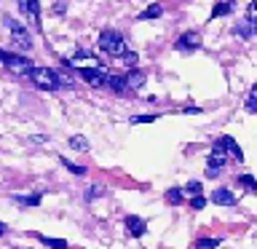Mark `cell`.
Returning a JSON list of instances; mask_svg holds the SVG:
<instances>
[{
	"mask_svg": "<svg viewBox=\"0 0 257 249\" xmlns=\"http://www.w3.org/2000/svg\"><path fill=\"white\" fill-rule=\"evenodd\" d=\"M99 51H104L107 56H123L126 54V40L120 32L115 30H104L99 35Z\"/></svg>",
	"mask_w": 257,
	"mask_h": 249,
	"instance_id": "6da1fadb",
	"label": "cell"
},
{
	"mask_svg": "<svg viewBox=\"0 0 257 249\" xmlns=\"http://www.w3.org/2000/svg\"><path fill=\"white\" fill-rule=\"evenodd\" d=\"M27 75L32 78V83L38 88H46V91H56L59 88V80H56V72L48 67H32Z\"/></svg>",
	"mask_w": 257,
	"mask_h": 249,
	"instance_id": "7a4b0ae2",
	"label": "cell"
},
{
	"mask_svg": "<svg viewBox=\"0 0 257 249\" xmlns=\"http://www.w3.org/2000/svg\"><path fill=\"white\" fill-rule=\"evenodd\" d=\"M0 62H3L14 75H27V72L32 70V62L22 54H0Z\"/></svg>",
	"mask_w": 257,
	"mask_h": 249,
	"instance_id": "3957f363",
	"label": "cell"
},
{
	"mask_svg": "<svg viewBox=\"0 0 257 249\" xmlns=\"http://www.w3.org/2000/svg\"><path fill=\"white\" fill-rule=\"evenodd\" d=\"M6 24H8V30H11V40H14V46H19V48H24V51H30V48H32V38H30V32L24 30L16 19H6Z\"/></svg>",
	"mask_w": 257,
	"mask_h": 249,
	"instance_id": "277c9868",
	"label": "cell"
},
{
	"mask_svg": "<svg viewBox=\"0 0 257 249\" xmlns=\"http://www.w3.org/2000/svg\"><path fill=\"white\" fill-rule=\"evenodd\" d=\"M201 46V35L198 32H182L180 40H177V51H196V48Z\"/></svg>",
	"mask_w": 257,
	"mask_h": 249,
	"instance_id": "5b68a950",
	"label": "cell"
},
{
	"mask_svg": "<svg viewBox=\"0 0 257 249\" xmlns=\"http://www.w3.org/2000/svg\"><path fill=\"white\" fill-rule=\"evenodd\" d=\"M80 78H83L88 86H94V88L104 86V72L99 67H80Z\"/></svg>",
	"mask_w": 257,
	"mask_h": 249,
	"instance_id": "8992f818",
	"label": "cell"
},
{
	"mask_svg": "<svg viewBox=\"0 0 257 249\" xmlns=\"http://www.w3.org/2000/svg\"><path fill=\"white\" fill-rule=\"evenodd\" d=\"M19 8L30 16L32 24H40V0H19Z\"/></svg>",
	"mask_w": 257,
	"mask_h": 249,
	"instance_id": "52a82bcc",
	"label": "cell"
},
{
	"mask_svg": "<svg viewBox=\"0 0 257 249\" xmlns=\"http://www.w3.org/2000/svg\"><path fill=\"white\" fill-rule=\"evenodd\" d=\"M217 145L225 150V156H233L236 161H244V153H241V148L236 145V140H230V137H220V140H217Z\"/></svg>",
	"mask_w": 257,
	"mask_h": 249,
	"instance_id": "ba28073f",
	"label": "cell"
},
{
	"mask_svg": "<svg viewBox=\"0 0 257 249\" xmlns=\"http://www.w3.org/2000/svg\"><path fill=\"white\" fill-rule=\"evenodd\" d=\"M126 230L132 233L134 238H140V236H145V230H148V228H145V220H142V217L128 214V217H126Z\"/></svg>",
	"mask_w": 257,
	"mask_h": 249,
	"instance_id": "9c48e42d",
	"label": "cell"
},
{
	"mask_svg": "<svg viewBox=\"0 0 257 249\" xmlns=\"http://www.w3.org/2000/svg\"><path fill=\"white\" fill-rule=\"evenodd\" d=\"M225 150L220 148V145L214 142V148H212V153H209V169H214V172H220V169L225 166Z\"/></svg>",
	"mask_w": 257,
	"mask_h": 249,
	"instance_id": "30bf717a",
	"label": "cell"
},
{
	"mask_svg": "<svg viewBox=\"0 0 257 249\" xmlns=\"http://www.w3.org/2000/svg\"><path fill=\"white\" fill-rule=\"evenodd\" d=\"M212 201H214V204H220V206H233V204H236V196H233L228 188H217L212 193Z\"/></svg>",
	"mask_w": 257,
	"mask_h": 249,
	"instance_id": "8fae6325",
	"label": "cell"
},
{
	"mask_svg": "<svg viewBox=\"0 0 257 249\" xmlns=\"http://www.w3.org/2000/svg\"><path fill=\"white\" fill-rule=\"evenodd\" d=\"M123 80H126V88H142L145 86V72L142 70H128L123 75Z\"/></svg>",
	"mask_w": 257,
	"mask_h": 249,
	"instance_id": "7c38bea8",
	"label": "cell"
},
{
	"mask_svg": "<svg viewBox=\"0 0 257 249\" xmlns=\"http://www.w3.org/2000/svg\"><path fill=\"white\" fill-rule=\"evenodd\" d=\"M104 86H107V88H112L115 94H123V91H128V88H126V80H123V75H104Z\"/></svg>",
	"mask_w": 257,
	"mask_h": 249,
	"instance_id": "4fadbf2b",
	"label": "cell"
},
{
	"mask_svg": "<svg viewBox=\"0 0 257 249\" xmlns=\"http://www.w3.org/2000/svg\"><path fill=\"white\" fill-rule=\"evenodd\" d=\"M252 32H254V22L244 19V22L236 24V35H238V38H252Z\"/></svg>",
	"mask_w": 257,
	"mask_h": 249,
	"instance_id": "5bb4252c",
	"label": "cell"
},
{
	"mask_svg": "<svg viewBox=\"0 0 257 249\" xmlns=\"http://www.w3.org/2000/svg\"><path fill=\"white\" fill-rule=\"evenodd\" d=\"M70 148L86 153L88 150V140H86V137H80V134H75V137H70Z\"/></svg>",
	"mask_w": 257,
	"mask_h": 249,
	"instance_id": "9a60e30c",
	"label": "cell"
},
{
	"mask_svg": "<svg viewBox=\"0 0 257 249\" xmlns=\"http://www.w3.org/2000/svg\"><path fill=\"white\" fill-rule=\"evenodd\" d=\"M14 201L16 204H24V206H38L40 204V193H32V196H16Z\"/></svg>",
	"mask_w": 257,
	"mask_h": 249,
	"instance_id": "2e32d148",
	"label": "cell"
},
{
	"mask_svg": "<svg viewBox=\"0 0 257 249\" xmlns=\"http://www.w3.org/2000/svg\"><path fill=\"white\" fill-rule=\"evenodd\" d=\"M233 6H236L233 0H225V3L214 6V11H212V19H214V16H225V14H230V11H233Z\"/></svg>",
	"mask_w": 257,
	"mask_h": 249,
	"instance_id": "e0dca14e",
	"label": "cell"
},
{
	"mask_svg": "<svg viewBox=\"0 0 257 249\" xmlns=\"http://www.w3.org/2000/svg\"><path fill=\"white\" fill-rule=\"evenodd\" d=\"M161 14H164V8H161V6H150V8H145V11L140 14V19H158Z\"/></svg>",
	"mask_w": 257,
	"mask_h": 249,
	"instance_id": "ac0fdd59",
	"label": "cell"
},
{
	"mask_svg": "<svg viewBox=\"0 0 257 249\" xmlns=\"http://www.w3.org/2000/svg\"><path fill=\"white\" fill-rule=\"evenodd\" d=\"M182 196H185V193L180 188H169L166 190V201H169V204H182Z\"/></svg>",
	"mask_w": 257,
	"mask_h": 249,
	"instance_id": "d6986e66",
	"label": "cell"
},
{
	"mask_svg": "<svg viewBox=\"0 0 257 249\" xmlns=\"http://www.w3.org/2000/svg\"><path fill=\"white\" fill-rule=\"evenodd\" d=\"M40 241H43L46 246H51V249H67V241H62V238H48V236H40Z\"/></svg>",
	"mask_w": 257,
	"mask_h": 249,
	"instance_id": "ffe728a7",
	"label": "cell"
},
{
	"mask_svg": "<svg viewBox=\"0 0 257 249\" xmlns=\"http://www.w3.org/2000/svg\"><path fill=\"white\" fill-rule=\"evenodd\" d=\"M220 246V241L217 238H201V241H196V249H217Z\"/></svg>",
	"mask_w": 257,
	"mask_h": 249,
	"instance_id": "44dd1931",
	"label": "cell"
},
{
	"mask_svg": "<svg viewBox=\"0 0 257 249\" xmlns=\"http://www.w3.org/2000/svg\"><path fill=\"white\" fill-rule=\"evenodd\" d=\"M246 112H257V88H252L246 96Z\"/></svg>",
	"mask_w": 257,
	"mask_h": 249,
	"instance_id": "7402d4cb",
	"label": "cell"
},
{
	"mask_svg": "<svg viewBox=\"0 0 257 249\" xmlns=\"http://www.w3.org/2000/svg\"><path fill=\"white\" fill-rule=\"evenodd\" d=\"M182 193H188V196H201V182L190 180L188 185H185V190H182Z\"/></svg>",
	"mask_w": 257,
	"mask_h": 249,
	"instance_id": "603a6c76",
	"label": "cell"
},
{
	"mask_svg": "<svg viewBox=\"0 0 257 249\" xmlns=\"http://www.w3.org/2000/svg\"><path fill=\"white\" fill-rule=\"evenodd\" d=\"M104 193V188L102 185H91V188H88V193H86V201H94V198H99Z\"/></svg>",
	"mask_w": 257,
	"mask_h": 249,
	"instance_id": "cb8c5ba5",
	"label": "cell"
},
{
	"mask_svg": "<svg viewBox=\"0 0 257 249\" xmlns=\"http://www.w3.org/2000/svg\"><path fill=\"white\" fill-rule=\"evenodd\" d=\"M62 164H64V169H70L72 174H86V169H83V166L72 164V161H67V158H62Z\"/></svg>",
	"mask_w": 257,
	"mask_h": 249,
	"instance_id": "d4e9b609",
	"label": "cell"
},
{
	"mask_svg": "<svg viewBox=\"0 0 257 249\" xmlns=\"http://www.w3.org/2000/svg\"><path fill=\"white\" fill-rule=\"evenodd\" d=\"M120 59H123L126 67H132V70H134V64H137V54H134V51H126L123 56H120Z\"/></svg>",
	"mask_w": 257,
	"mask_h": 249,
	"instance_id": "484cf974",
	"label": "cell"
},
{
	"mask_svg": "<svg viewBox=\"0 0 257 249\" xmlns=\"http://www.w3.org/2000/svg\"><path fill=\"white\" fill-rule=\"evenodd\" d=\"M241 185H244V188L246 190H254L257 188V185H254V180H252V174H244V177H241V180H238Z\"/></svg>",
	"mask_w": 257,
	"mask_h": 249,
	"instance_id": "4316f807",
	"label": "cell"
},
{
	"mask_svg": "<svg viewBox=\"0 0 257 249\" xmlns=\"http://www.w3.org/2000/svg\"><path fill=\"white\" fill-rule=\"evenodd\" d=\"M190 206H193V209H204V206H206V198H204V196H193Z\"/></svg>",
	"mask_w": 257,
	"mask_h": 249,
	"instance_id": "83f0119b",
	"label": "cell"
},
{
	"mask_svg": "<svg viewBox=\"0 0 257 249\" xmlns=\"http://www.w3.org/2000/svg\"><path fill=\"white\" fill-rule=\"evenodd\" d=\"M254 16H257V0H252V3H249V11H246V19H249V22H254Z\"/></svg>",
	"mask_w": 257,
	"mask_h": 249,
	"instance_id": "f1b7e54d",
	"label": "cell"
},
{
	"mask_svg": "<svg viewBox=\"0 0 257 249\" xmlns=\"http://www.w3.org/2000/svg\"><path fill=\"white\" fill-rule=\"evenodd\" d=\"M158 115H137V118H132L134 123H153V120H156Z\"/></svg>",
	"mask_w": 257,
	"mask_h": 249,
	"instance_id": "f546056e",
	"label": "cell"
},
{
	"mask_svg": "<svg viewBox=\"0 0 257 249\" xmlns=\"http://www.w3.org/2000/svg\"><path fill=\"white\" fill-rule=\"evenodd\" d=\"M3 233H6V225H3V222H0V236H3Z\"/></svg>",
	"mask_w": 257,
	"mask_h": 249,
	"instance_id": "4dcf8cb0",
	"label": "cell"
},
{
	"mask_svg": "<svg viewBox=\"0 0 257 249\" xmlns=\"http://www.w3.org/2000/svg\"><path fill=\"white\" fill-rule=\"evenodd\" d=\"M0 54H3V51H0Z\"/></svg>",
	"mask_w": 257,
	"mask_h": 249,
	"instance_id": "1f68e13d",
	"label": "cell"
}]
</instances>
